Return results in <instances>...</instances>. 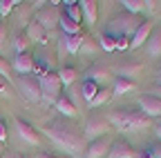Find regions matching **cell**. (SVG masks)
<instances>
[{
	"instance_id": "1",
	"label": "cell",
	"mask_w": 161,
	"mask_h": 158,
	"mask_svg": "<svg viewBox=\"0 0 161 158\" xmlns=\"http://www.w3.org/2000/svg\"><path fill=\"white\" fill-rule=\"evenodd\" d=\"M43 131H45V136L49 138V140L56 147H60L65 154H69L74 158H78V156L85 154V147H87L85 145V136L78 134L76 127L65 125L63 120H54V123H47Z\"/></svg>"
},
{
	"instance_id": "2",
	"label": "cell",
	"mask_w": 161,
	"mask_h": 158,
	"mask_svg": "<svg viewBox=\"0 0 161 158\" xmlns=\"http://www.w3.org/2000/svg\"><path fill=\"white\" fill-rule=\"evenodd\" d=\"M108 123L119 129V131H141L150 127V118L143 116L141 111H132V109H114L108 114Z\"/></svg>"
},
{
	"instance_id": "3",
	"label": "cell",
	"mask_w": 161,
	"mask_h": 158,
	"mask_svg": "<svg viewBox=\"0 0 161 158\" xmlns=\"http://www.w3.org/2000/svg\"><path fill=\"white\" fill-rule=\"evenodd\" d=\"M141 25V20H136V16L132 13H119L116 18H112V23L108 27V33L114 38H132V33L136 31V27Z\"/></svg>"
},
{
	"instance_id": "4",
	"label": "cell",
	"mask_w": 161,
	"mask_h": 158,
	"mask_svg": "<svg viewBox=\"0 0 161 158\" xmlns=\"http://www.w3.org/2000/svg\"><path fill=\"white\" fill-rule=\"evenodd\" d=\"M38 85H40V100L45 103H56L58 96H60V80H58V74L52 71H40L38 76Z\"/></svg>"
},
{
	"instance_id": "5",
	"label": "cell",
	"mask_w": 161,
	"mask_h": 158,
	"mask_svg": "<svg viewBox=\"0 0 161 158\" xmlns=\"http://www.w3.org/2000/svg\"><path fill=\"white\" fill-rule=\"evenodd\" d=\"M14 85H16L18 94H23L25 100H29V103H38L40 100V85H38L36 76H20V78H16Z\"/></svg>"
},
{
	"instance_id": "6",
	"label": "cell",
	"mask_w": 161,
	"mask_h": 158,
	"mask_svg": "<svg viewBox=\"0 0 161 158\" xmlns=\"http://www.w3.org/2000/svg\"><path fill=\"white\" fill-rule=\"evenodd\" d=\"M14 129H16V136L23 140L25 145H31V147H38L40 143H43V138H40V134L27 123L23 120V118H14Z\"/></svg>"
},
{
	"instance_id": "7",
	"label": "cell",
	"mask_w": 161,
	"mask_h": 158,
	"mask_svg": "<svg viewBox=\"0 0 161 158\" xmlns=\"http://www.w3.org/2000/svg\"><path fill=\"white\" fill-rule=\"evenodd\" d=\"M110 129V123H108V118H98V116H92L87 118V123H85V138H90V140H98V138H105Z\"/></svg>"
},
{
	"instance_id": "8",
	"label": "cell",
	"mask_w": 161,
	"mask_h": 158,
	"mask_svg": "<svg viewBox=\"0 0 161 158\" xmlns=\"http://www.w3.org/2000/svg\"><path fill=\"white\" fill-rule=\"evenodd\" d=\"M139 109H141L143 116H148L150 120H152V118L161 116V98L159 96H152V94L141 96L139 98Z\"/></svg>"
},
{
	"instance_id": "9",
	"label": "cell",
	"mask_w": 161,
	"mask_h": 158,
	"mask_svg": "<svg viewBox=\"0 0 161 158\" xmlns=\"http://www.w3.org/2000/svg\"><path fill=\"white\" fill-rule=\"evenodd\" d=\"M36 23L43 27L45 31H47V29H54V27L60 23V11H58V7H45V9H40L38 16H36Z\"/></svg>"
},
{
	"instance_id": "10",
	"label": "cell",
	"mask_w": 161,
	"mask_h": 158,
	"mask_svg": "<svg viewBox=\"0 0 161 158\" xmlns=\"http://www.w3.org/2000/svg\"><path fill=\"white\" fill-rule=\"evenodd\" d=\"M108 151H110V140L108 138H98V140H92L87 147H85V158H108Z\"/></svg>"
},
{
	"instance_id": "11",
	"label": "cell",
	"mask_w": 161,
	"mask_h": 158,
	"mask_svg": "<svg viewBox=\"0 0 161 158\" xmlns=\"http://www.w3.org/2000/svg\"><path fill=\"white\" fill-rule=\"evenodd\" d=\"M108 158H139V156H136V151H134L128 143H123V140H114V143L110 145Z\"/></svg>"
},
{
	"instance_id": "12",
	"label": "cell",
	"mask_w": 161,
	"mask_h": 158,
	"mask_svg": "<svg viewBox=\"0 0 161 158\" xmlns=\"http://www.w3.org/2000/svg\"><path fill=\"white\" fill-rule=\"evenodd\" d=\"M150 33H152V23H141L139 27H136V31L132 33V38H130V47H141V45H146L148 43V38H150Z\"/></svg>"
},
{
	"instance_id": "13",
	"label": "cell",
	"mask_w": 161,
	"mask_h": 158,
	"mask_svg": "<svg viewBox=\"0 0 161 158\" xmlns=\"http://www.w3.org/2000/svg\"><path fill=\"white\" fill-rule=\"evenodd\" d=\"M54 107H56V111L63 116V118H74L76 116V105L72 103V98L65 96V94L58 96V100L54 103Z\"/></svg>"
},
{
	"instance_id": "14",
	"label": "cell",
	"mask_w": 161,
	"mask_h": 158,
	"mask_svg": "<svg viewBox=\"0 0 161 158\" xmlns=\"http://www.w3.org/2000/svg\"><path fill=\"white\" fill-rule=\"evenodd\" d=\"M34 69V58L29 54H18L14 58V71H18L20 76H29Z\"/></svg>"
},
{
	"instance_id": "15",
	"label": "cell",
	"mask_w": 161,
	"mask_h": 158,
	"mask_svg": "<svg viewBox=\"0 0 161 158\" xmlns=\"http://www.w3.org/2000/svg\"><path fill=\"white\" fill-rule=\"evenodd\" d=\"M78 5H80V11H83V16H85V23L94 25L96 16H98V5L94 3V0H83V3H78Z\"/></svg>"
},
{
	"instance_id": "16",
	"label": "cell",
	"mask_w": 161,
	"mask_h": 158,
	"mask_svg": "<svg viewBox=\"0 0 161 158\" xmlns=\"http://www.w3.org/2000/svg\"><path fill=\"white\" fill-rule=\"evenodd\" d=\"M146 45H148V56H152V58L161 56V29H152Z\"/></svg>"
},
{
	"instance_id": "17",
	"label": "cell",
	"mask_w": 161,
	"mask_h": 158,
	"mask_svg": "<svg viewBox=\"0 0 161 158\" xmlns=\"http://www.w3.org/2000/svg\"><path fill=\"white\" fill-rule=\"evenodd\" d=\"M60 38H63V43H65V51L72 54V56L80 51V45H83V40H85L80 33H76V36H65V33H63Z\"/></svg>"
},
{
	"instance_id": "18",
	"label": "cell",
	"mask_w": 161,
	"mask_h": 158,
	"mask_svg": "<svg viewBox=\"0 0 161 158\" xmlns=\"http://www.w3.org/2000/svg\"><path fill=\"white\" fill-rule=\"evenodd\" d=\"M58 27L63 29V33L65 36H76V33H80V25L76 23V20H72L69 16H60V23H58Z\"/></svg>"
},
{
	"instance_id": "19",
	"label": "cell",
	"mask_w": 161,
	"mask_h": 158,
	"mask_svg": "<svg viewBox=\"0 0 161 158\" xmlns=\"http://www.w3.org/2000/svg\"><path fill=\"white\" fill-rule=\"evenodd\" d=\"M27 40H36V43H47L45 40V29L40 27L38 23H29V27H27Z\"/></svg>"
},
{
	"instance_id": "20",
	"label": "cell",
	"mask_w": 161,
	"mask_h": 158,
	"mask_svg": "<svg viewBox=\"0 0 161 158\" xmlns=\"http://www.w3.org/2000/svg\"><path fill=\"white\" fill-rule=\"evenodd\" d=\"M78 91H80V96H83L85 100L90 103L92 98L98 94V85H96L94 80H90V78H87V80H83V83H80V89H78Z\"/></svg>"
},
{
	"instance_id": "21",
	"label": "cell",
	"mask_w": 161,
	"mask_h": 158,
	"mask_svg": "<svg viewBox=\"0 0 161 158\" xmlns=\"http://www.w3.org/2000/svg\"><path fill=\"white\" fill-rule=\"evenodd\" d=\"M132 89H134V83H132V80L116 78V83H114V87H112V96H123V94H128V91H132Z\"/></svg>"
},
{
	"instance_id": "22",
	"label": "cell",
	"mask_w": 161,
	"mask_h": 158,
	"mask_svg": "<svg viewBox=\"0 0 161 158\" xmlns=\"http://www.w3.org/2000/svg\"><path fill=\"white\" fill-rule=\"evenodd\" d=\"M121 5L125 7V13L136 16L139 11H143V9H146V5H148V3H143V0H123Z\"/></svg>"
},
{
	"instance_id": "23",
	"label": "cell",
	"mask_w": 161,
	"mask_h": 158,
	"mask_svg": "<svg viewBox=\"0 0 161 158\" xmlns=\"http://www.w3.org/2000/svg\"><path fill=\"white\" fill-rule=\"evenodd\" d=\"M110 98H112V91H108V89H98V94L92 98V100L87 103L92 109H96V107H101V105H105L108 100H110Z\"/></svg>"
},
{
	"instance_id": "24",
	"label": "cell",
	"mask_w": 161,
	"mask_h": 158,
	"mask_svg": "<svg viewBox=\"0 0 161 158\" xmlns=\"http://www.w3.org/2000/svg\"><path fill=\"white\" fill-rule=\"evenodd\" d=\"M74 78H76V69H74V67H60V71H58L60 85H72Z\"/></svg>"
},
{
	"instance_id": "25",
	"label": "cell",
	"mask_w": 161,
	"mask_h": 158,
	"mask_svg": "<svg viewBox=\"0 0 161 158\" xmlns=\"http://www.w3.org/2000/svg\"><path fill=\"white\" fill-rule=\"evenodd\" d=\"M65 16H69L72 20H76L78 25H80V5L78 3H67V7H65V11H63Z\"/></svg>"
},
{
	"instance_id": "26",
	"label": "cell",
	"mask_w": 161,
	"mask_h": 158,
	"mask_svg": "<svg viewBox=\"0 0 161 158\" xmlns=\"http://www.w3.org/2000/svg\"><path fill=\"white\" fill-rule=\"evenodd\" d=\"M98 45L103 47L105 51H114V49H116V38L110 36V33H103V36L98 38Z\"/></svg>"
},
{
	"instance_id": "27",
	"label": "cell",
	"mask_w": 161,
	"mask_h": 158,
	"mask_svg": "<svg viewBox=\"0 0 161 158\" xmlns=\"http://www.w3.org/2000/svg\"><path fill=\"white\" fill-rule=\"evenodd\" d=\"M27 45H29L27 36H16V40H14V49H16L18 54H27Z\"/></svg>"
},
{
	"instance_id": "28",
	"label": "cell",
	"mask_w": 161,
	"mask_h": 158,
	"mask_svg": "<svg viewBox=\"0 0 161 158\" xmlns=\"http://www.w3.org/2000/svg\"><path fill=\"white\" fill-rule=\"evenodd\" d=\"M139 158H161V145H150Z\"/></svg>"
},
{
	"instance_id": "29",
	"label": "cell",
	"mask_w": 161,
	"mask_h": 158,
	"mask_svg": "<svg viewBox=\"0 0 161 158\" xmlns=\"http://www.w3.org/2000/svg\"><path fill=\"white\" fill-rule=\"evenodd\" d=\"M14 5H18L16 0H0V16H3V18H7V16L11 13Z\"/></svg>"
},
{
	"instance_id": "30",
	"label": "cell",
	"mask_w": 161,
	"mask_h": 158,
	"mask_svg": "<svg viewBox=\"0 0 161 158\" xmlns=\"http://www.w3.org/2000/svg\"><path fill=\"white\" fill-rule=\"evenodd\" d=\"M0 96H3V98H9L11 96V83L5 80L3 76H0Z\"/></svg>"
},
{
	"instance_id": "31",
	"label": "cell",
	"mask_w": 161,
	"mask_h": 158,
	"mask_svg": "<svg viewBox=\"0 0 161 158\" xmlns=\"http://www.w3.org/2000/svg\"><path fill=\"white\" fill-rule=\"evenodd\" d=\"M0 76H3L5 80L11 83V69H9V63H5L3 58H0Z\"/></svg>"
},
{
	"instance_id": "32",
	"label": "cell",
	"mask_w": 161,
	"mask_h": 158,
	"mask_svg": "<svg viewBox=\"0 0 161 158\" xmlns=\"http://www.w3.org/2000/svg\"><path fill=\"white\" fill-rule=\"evenodd\" d=\"M96 47L92 45V40H83V45H80V54H94Z\"/></svg>"
},
{
	"instance_id": "33",
	"label": "cell",
	"mask_w": 161,
	"mask_h": 158,
	"mask_svg": "<svg viewBox=\"0 0 161 158\" xmlns=\"http://www.w3.org/2000/svg\"><path fill=\"white\" fill-rule=\"evenodd\" d=\"M5 138H7V127H5V123H3V120H0V143H3Z\"/></svg>"
},
{
	"instance_id": "34",
	"label": "cell",
	"mask_w": 161,
	"mask_h": 158,
	"mask_svg": "<svg viewBox=\"0 0 161 158\" xmlns=\"http://www.w3.org/2000/svg\"><path fill=\"white\" fill-rule=\"evenodd\" d=\"M0 158H16V154H14V151H5V154L0 156Z\"/></svg>"
},
{
	"instance_id": "35",
	"label": "cell",
	"mask_w": 161,
	"mask_h": 158,
	"mask_svg": "<svg viewBox=\"0 0 161 158\" xmlns=\"http://www.w3.org/2000/svg\"><path fill=\"white\" fill-rule=\"evenodd\" d=\"M5 33H7V31H5V25L0 23V40H3V38H5Z\"/></svg>"
},
{
	"instance_id": "36",
	"label": "cell",
	"mask_w": 161,
	"mask_h": 158,
	"mask_svg": "<svg viewBox=\"0 0 161 158\" xmlns=\"http://www.w3.org/2000/svg\"><path fill=\"white\" fill-rule=\"evenodd\" d=\"M36 158H58V156H52V154H38Z\"/></svg>"
},
{
	"instance_id": "37",
	"label": "cell",
	"mask_w": 161,
	"mask_h": 158,
	"mask_svg": "<svg viewBox=\"0 0 161 158\" xmlns=\"http://www.w3.org/2000/svg\"><path fill=\"white\" fill-rule=\"evenodd\" d=\"M157 83H159V87H161V69H159V74H157Z\"/></svg>"
},
{
	"instance_id": "38",
	"label": "cell",
	"mask_w": 161,
	"mask_h": 158,
	"mask_svg": "<svg viewBox=\"0 0 161 158\" xmlns=\"http://www.w3.org/2000/svg\"><path fill=\"white\" fill-rule=\"evenodd\" d=\"M157 136L161 138V125H157Z\"/></svg>"
},
{
	"instance_id": "39",
	"label": "cell",
	"mask_w": 161,
	"mask_h": 158,
	"mask_svg": "<svg viewBox=\"0 0 161 158\" xmlns=\"http://www.w3.org/2000/svg\"><path fill=\"white\" fill-rule=\"evenodd\" d=\"M150 94H159V98H161V87H159L157 91H150Z\"/></svg>"
},
{
	"instance_id": "40",
	"label": "cell",
	"mask_w": 161,
	"mask_h": 158,
	"mask_svg": "<svg viewBox=\"0 0 161 158\" xmlns=\"http://www.w3.org/2000/svg\"><path fill=\"white\" fill-rule=\"evenodd\" d=\"M23 158H29V156H23Z\"/></svg>"
},
{
	"instance_id": "41",
	"label": "cell",
	"mask_w": 161,
	"mask_h": 158,
	"mask_svg": "<svg viewBox=\"0 0 161 158\" xmlns=\"http://www.w3.org/2000/svg\"><path fill=\"white\" fill-rule=\"evenodd\" d=\"M0 147H3V145H0ZM0 151H3V149H0Z\"/></svg>"
}]
</instances>
